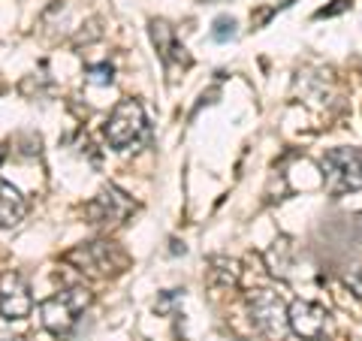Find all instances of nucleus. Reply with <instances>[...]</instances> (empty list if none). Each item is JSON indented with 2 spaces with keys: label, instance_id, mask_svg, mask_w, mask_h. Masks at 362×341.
<instances>
[{
  "label": "nucleus",
  "instance_id": "obj_5",
  "mask_svg": "<svg viewBox=\"0 0 362 341\" xmlns=\"http://www.w3.org/2000/svg\"><path fill=\"white\" fill-rule=\"evenodd\" d=\"M145 130V112L136 100H121V103L112 109L109 115V124H106V139L112 149H130V145L139 139Z\"/></svg>",
  "mask_w": 362,
  "mask_h": 341
},
{
  "label": "nucleus",
  "instance_id": "obj_10",
  "mask_svg": "<svg viewBox=\"0 0 362 341\" xmlns=\"http://www.w3.org/2000/svg\"><path fill=\"white\" fill-rule=\"evenodd\" d=\"M21 218H25V197L9 181L0 178V230L18 224Z\"/></svg>",
  "mask_w": 362,
  "mask_h": 341
},
{
  "label": "nucleus",
  "instance_id": "obj_18",
  "mask_svg": "<svg viewBox=\"0 0 362 341\" xmlns=\"http://www.w3.org/2000/svg\"><path fill=\"white\" fill-rule=\"evenodd\" d=\"M202 4H211V0H202Z\"/></svg>",
  "mask_w": 362,
  "mask_h": 341
},
{
  "label": "nucleus",
  "instance_id": "obj_12",
  "mask_svg": "<svg viewBox=\"0 0 362 341\" xmlns=\"http://www.w3.org/2000/svg\"><path fill=\"white\" fill-rule=\"evenodd\" d=\"M233 37H235V18H230V16L214 18V25H211V40H214V42H226V40H233Z\"/></svg>",
  "mask_w": 362,
  "mask_h": 341
},
{
  "label": "nucleus",
  "instance_id": "obj_1",
  "mask_svg": "<svg viewBox=\"0 0 362 341\" xmlns=\"http://www.w3.org/2000/svg\"><path fill=\"white\" fill-rule=\"evenodd\" d=\"M64 260L70 266H76L78 272H85L90 278H109L118 275V272L127 266V254L121 251L115 242H106V238H97V242H85L76 245L73 251H66Z\"/></svg>",
  "mask_w": 362,
  "mask_h": 341
},
{
  "label": "nucleus",
  "instance_id": "obj_6",
  "mask_svg": "<svg viewBox=\"0 0 362 341\" xmlns=\"http://www.w3.org/2000/svg\"><path fill=\"white\" fill-rule=\"evenodd\" d=\"M33 311V296L28 281L18 272H4L0 275V314L6 320H25Z\"/></svg>",
  "mask_w": 362,
  "mask_h": 341
},
{
  "label": "nucleus",
  "instance_id": "obj_17",
  "mask_svg": "<svg viewBox=\"0 0 362 341\" xmlns=\"http://www.w3.org/2000/svg\"><path fill=\"white\" fill-rule=\"evenodd\" d=\"M0 161H4V151H0Z\"/></svg>",
  "mask_w": 362,
  "mask_h": 341
},
{
  "label": "nucleus",
  "instance_id": "obj_14",
  "mask_svg": "<svg viewBox=\"0 0 362 341\" xmlns=\"http://www.w3.org/2000/svg\"><path fill=\"white\" fill-rule=\"evenodd\" d=\"M350 4H354V0H332V6L317 9V18H332V16H341L344 9H350Z\"/></svg>",
  "mask_w": 362,
  "mask_h": 341
},
{
  "label": "nucleus",
  "instance_id": "obj_16",
  "mask_svg": "<svg viewBox=\"0 0 362 341\" xmlns=\"http://www.w3.org/2000/svg\"><path fill=\"white\" fill-rule=\"evenodd\" d=\"M0 341H25V338H18V335H0Z\"/></svg>",
  "mask_w": 362,
  "mask_h": 341
},
{
  "label": "nucleus",
  "instance_id": "obj_11",
  "mask_svg": "<svg viewBox=\"0 0 362 341\" xmlns=\"http://www.w3.org/2000/svg\"><path fill=\"white\" fill-rule=\"evenodd\" d=\"M211 278L214 281H221V284H235L239 281V266L233 263V260H226V257H214L211 260Z\"/></svg>",
  "mask_w": 362,
  "mask_h": 341
},
{
  "label": "nucleus",
  "instance_id": "obj_15",
  "mask_svg": "<svg viewBox=\"0 0 362 341\" xmlns=\"http://www.w3.org/2000/svg\"><path fill=\"white\" fill-rule=\"evenodd\" d=\"M178 299H181V296H178V290H166L163 296L157 299V305H154L157 314H169V311H173V305H175Z\"/></svg>",
  "mask_w": 362,
  "mask_h": 341
},
{
  "label": "nucleus",
  "instance_id": "obj_7",
  "mask_svg": "<svg viewBox=\"0 0 362 341\" xmlns=\"http://www.w3.org/2000/svg\"><path fill=\"white\" fill-rule=\"evenodd\" d=\"M133 209H136V202L127 197V193H121L118 187H106V190H100L97 197L88 202L85 212H88L90 224L112 226V224H121Z\"/></svg>",
  "mask_w": 362,
  "mask_h": 341
},
{
  "label": "nucleus",
  "instance_id": "obj_2",
  "mask_svg": "<svg viewBox=\"0 0 362 341\" xmlns=\"http://www.w3.org/2000/svg\"><path fill=\"white\" fill-rule=\"evenodd\" d=\"M88 305H90V290L76 284V287L54 293V296H49L40 305V320L52 335H66Z\"/></svg>",
  "mask_w": 362,
  "mask_h": 341
},
{
  "label": "nucleus",
  "instance_id": "obj_8",
  "mask_svg": "<svg viewBox=\"0 0 362 341\" xmlns=\"http://www.w3.org/2000/svg\"><path fill=\"white\" fill-rule=\"evenodd\" d=\"M287 323L299 338L314 341V338H320L326 329V308L317 302H308V299H296L287 311Z\"/></svg>",
  "mask_w": 362,
  "mask_h": 341
},
{
  "label": "nucleus",
  "instance_id": "obj_3",
  "mask_svg": "<svg viewBox=\"0 0 362 341\" xmlns=\"http://www.w3.org/2000/svg\"><path fill=\"white\" fill-rule=\"evenodd\" d=\"M326 190L341 197L350 190H362V149H332L320 161Z\"/></svg>",
  "mask_w": 362,
  "mask_h": 341
},
{
  "label": "nucleus",
  "instance_id": "obj_13",
  "mask_svg": "<svg viewBox=\"0 0 362 341\" xmlns=\"http://www.w3.org/2000/svg\"><path fill=\"white\" fill-rule=\"evenodd\" d=\"M88 82H94V85H109V82H112V67H109V64L90 67V70H88Z\"/></svg>",
  "mask_w": 362,
  "mask_h": 341
},
{
  "label": "nucleus",
  "instance_id": "obj_4",
  "mask_svg": "<svg viewBox=\"0 0 362 341\" xmlns=\"http://www.w3.org/2000/svg\"><path fill=\"white\" fill-rule=\"evenodd\" d=\"M247 302V311H251V320L259 333H266L269 338H281L284 335V329L290 326L287 323V305L284 299L278 296L275 290H251L245 296Z\"/></svg>",
  "mask_w": 362,
  "mask_h": 341
},
{
  "label": "nucleus",
  "instance_id": "obj_9",
  "mask_svg": "<svg viewBox=\"0 0 362 341\" xmlns=\"http://www.w3.org/2000/svg\"><path fill=\"white\" fill-rule=\"evenodd\" d=\"M151 40H154V45H157V52H160V61L166 64V70H175V67L187 70V67H190L187 49L178 42L175 30L169 28L166 21H151Z\"/></svg>",
  "mask_w": 362,
  "mask_h": 341
}]
</instances>
